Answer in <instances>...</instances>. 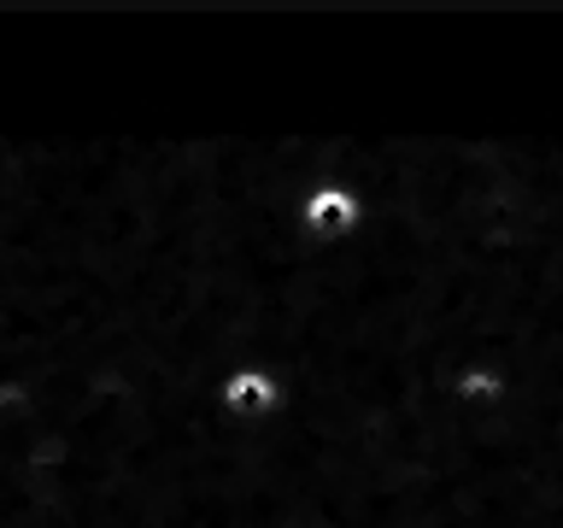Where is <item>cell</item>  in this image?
I'll use <instances>...</instances> for the list:
<instances>
[{
    "mask_svg": "<svg viewBox=\"0 0 563 528\" xmlns=\"http://www.w3.org/2000/svg\"><path fill=\"white\" fill-rule=\"evenodd\" d=\"M311 223H334V229H341V223H352V206L341 200V194H334V200H317L311 206Z\"/></svg>",
    "mask_w": 563,
    "mask_h": 528,
    "instance_id": "obj_1",
    "label": "cell"
}]
</instances>
